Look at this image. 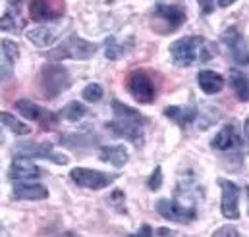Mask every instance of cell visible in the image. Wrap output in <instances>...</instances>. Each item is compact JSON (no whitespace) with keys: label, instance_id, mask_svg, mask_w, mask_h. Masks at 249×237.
I'll list each match as a JSON object with an SVG mask.
<instances>
[{"label":"cell","instance_id":"obj_1","mask_svg":"<svg viewBox=\"0 0 249 237\" xmlns=\"http://www.w3.org/2000/svg\"><path fill=\"white\" fill-rule=\"evenodd\" d=\"M112 114L114 119L107 123V129L114 133V137H122L131 141L133 145L143 143V127L147 125L149 119L145 118L139 110L127 106L120 101H112Z\"/></svg>","mask_w":249,"mask_h":237},{"label":"cell","instance_id":"obj_2","mask_svg":"<svg viewBox=\"0 0 249 237\" xmlns=\"http://www.w3.org/2000/svg\"><path fill=\"white\" fill-rule=\"evenodd\" d=\"M213 56H214V51L211 49L209 41L199 35L182 37L170 45V58L178 68L205 64L209 60H213Z\"/></svg>","mask_w":249,"mask_h":237},{"label":"cell","instance_id":"obj_3","mask_svg":"<svg viewBox=\"0 0 249 237\" xmlns=\"http://www.w3.org/2000/svg\"><path fill=\"white\" fill-rule=\"evenodd\" d=\"M70 85H71L70 71L62 64H51L49 62L41 68L39 77H37V87L45 99H56L58 95H62L64 91L70 89Z\"/></svg>","mask_w":249,"mask_h":237},{"label":"cell","instance_id":"obj_4","mask_svg":"<svg viewBox=\"0 0 249 237\" xmlns=\"http://www.w3.org/2000/svg\"><path fill=\"white\" fill-rule=\"evenodd\" d=\"M187 19V12L184 6L180 4H164L159 2L151 14V21H153V29L160 35H168L178 31Z\"/></svg>","mask_w":249,"mask_h":237},{"label":"cell","instance_id":"obj_5","mask_svg":"<svg viewBox=\"0 0 249 237\" xmlns=\"http://www.w3.org/2000/svg\"><path fill=\"white\" fill-rule=\"evenodd\" d=\"M99 51L97 43H89L85 39H81L79 35H70L68 39H64L58 47H54L53 51L47 52V58L53 62H60V60H89L93 58Z\"/></svg>","mask_w":249,"mask_h":237},{"label":"cell","instance_id":"obj_6","mask_svg":"<svg viewBox=\"0 0 249 237\" xmlns=\"http://www.w3.org/2000/svg\"><path fill=\"white\" fill-rule=\"evenodd\" d=\"M125 87L139 104H151L157 99V83L147 69H133L125 79Z\"/></svg>","mask_w":249,"mask_h":237},{"label":"cell","instance_id":"obj_7","mask_svg":"<svg viewBox=\"0 0 249 237\" xmlns=\"http://www.w3.org/2000/svg\"><path fill=\"white\" fill-rule=\"evenodd\" d=\"M70 178L79 187H85V189H91V191H101V189L110 187L120 176L101 172V170H91V168H73L70 172Z\"/></svg>","mask_w":249,"mask_h":237},{"label":"cell","instance_id":"obj_8","mask_svg":"<svg viewBox=\"0 0 249 237\" xmlns=\"http://www.w3.org/2000/svg\"><path fill=\"white\" fill-rule=\"evenodd\" d=\"M155 208L164 220H170L176 224H191L197 220V208L187 206L176 199H159Z\"/></svg>","mask_w":249,"mask_h":237},{"label":"cell","instance_id":"obj_9","mask_svg":"<svg viewBox=\"0 0 249 237\" xmlns=\"http://www.w3.org/2000/svg\"><path fill=\"white\" fill-rule=\"evenodd\" d=\"M14 106H16V110H18L23 118L33 119V121L39 123L45 131H51V129H54V127L58 125V114H54V112H51V110H47V108H43V106H39V104H35V102H31V101H27V99L16 101Z\"/></svg>","mask_w":249,"mask_h":237},{"label":"cell","instance_id":"obj_10","mask_svg":"<svg viewBox=\"0 0 249 237\" xmlns=\"http://www.w3.org/2000/svg\"><path fill=\"white\" fill-rule=\"evenodd\" d=\"M222 45L226 47V51L230 52L232 60L238 66H249V45L248 39L242 35V31L238 27H228L222 35H220Z\"/></svg>","mask_w":249,"mask_h":237},{"label":"cell","instance_id":"obj_11","mask_svg":"<svg viewBox=\"0 0 249 237\" xmlns=\"http://www.w3.org/2000/svg\"><path fill=\"white\" fill-rule=\"evenodd\" d=\"M16 151H18V154H23L29 158H45V160H51L60 166H66L70 162V158L62 152L54 151V147L51 143H18Z\"/></svg>","mask_w":249,"mask_h":237},{"label":"cell","instance_id":"obj_12","mask_svg":"<svg viewBox=\"0 0 249 237\" xmlns=\"http://www.w3.org/2000/svg\"><path fill=\"white\" fill-rule=\"evenodd\" d=\"M66 14V0H31L29 16L33 21H56Z\"/></svg>","mask_w":249,"mask_h":237},{"label":"cell","instance_id":"obj_13","mask_svg":"<svg viewBox=\"0 0 249 237\" xmlns=\"http://www.w3.org/2000/svg\"><path fill=\"white\" fill-rule=\"evenodd\" d=\"M218 185L222 189V201H220V212L226 220H238L240 218V187L230 179L218 178Z\"/></svg>","mask_w":249,"mask_h":237},{"label":"cell","instance_id":"obj_14","mask_svg":"<svg viewBox=\"0 0 249 237\" xmlns=\"http://www.w3.org/2000/svg\"><path fill=\"white\" fill-rule=\"evenodd\" d=\"M211 147L220 152H230V151H240L242 147V137L238 133L236 123H226L211 141Z\"/></svg>","mask_w":249,"mask_h":237},{"label":"cell","instance_id":"obj_15","mask_svg":"<svg viewBox=\"0 0 249 237\" xmlns=\"http://www.w3.org/2000/svg\"><path fill=\"white\" fill-rule=\"evenodd\" d=\"M8 178L14 179V181H29V179H37L41 178V168L29 158V156H16L10 164V170H8Z\"/></svg>","mask_w":249,"mask_h":237},{"label":"cell","instance_id":"obj_16","mask_svg":"<svg viewBox=\"0 0 249 237\" xmlns=\"http://www.w3.org/2000/svg\"><path fill=\"white\" fill-rule=\"evenodd\" d=\"M19 58V47L18 43L10 41V39H2L0 41V77L8 79L14 73V66Z\"/></svg>","mask_w":249,"mask_h":237},{"label":"cell","instance_id":"obj_17","mask_svg":"<svg viewBox=\"0 0 249 237\" xmlns=\"http://www.w3.org/2000/svg\"><path fill=\"white\" fill-rule=\"evenodd\" d=\"M14 199L21 201H43L49 197V189L41 183H31V181H18L12 191Z\"/></svg>","mask_w":249,"mask_h":237},{"label":"cell","instance_id":"obj_18","mask_svg":"<svg viewBox=\"0 0 249 237\" xmlns=\"http://www.w3.org/2000/svg\"><path fill=\"white\" fill-rule=\"evenodd\" d=\"M164 116L172 119L174 123H178L182 129H187L195 119L199 118V108L195 104L189 106H168L164 108Z\"/></svg>","mask_w":249,"mask_h":237},{"label":"cell","instance_id":"obj_19","mask_svg":"<svg viewBox=\"0 0 249 237\" xmlns=\"http://www.w3.org/2000/svg\"><path fill=\"white\" fill-rule=\"evenodd\" d=\"M25 27V17L19 12V4H10L6 14L0 17V31H8V33H21Z\"/></svg>","mask_w":249,"mask_h":237},{"label":"cell","instance_id":"obj_20","mask_svg":"<svg viewBox=\"0 0 249 237\" xmlns=\"http://www.w3.org/2000/svg\"><path fill=\"white\" fill-rule=\"evenodd\" d=\"M197 83H199V87H201L203 93H207V95H216V93H220L222 87H224V77H222L220 73H216V71L201 69V71L197 73Z\"/></svg>","mask_w":249,"mask_h":237},{"label":"cell","instance_id":"obj_21","mask_svg":"<svg viewBox=\"0 0 249 237\" xmlns=\"http://www.w3.org/2000/svg\"><path fill=\"white\" fill-rule=\"evenodd\" d=\"M25 37L31 45H35L39 49H45V47H51V45L56 43L58 29H54V27H35L31 31H27Z\"/></svg>","mask_w":249,"mask_h":237},{"label":"cell","instance_id":"obj_22","mask_svg":"<svg viewBox=\"0 0 249 237\" xmlns=\"http://www.w3.org/2000/svg\"><path fill=\"white\" fill-rule=\"evenodd\" d=\"M99 158H101L103 162H110V164L116 166V168H122V166H125L129 154H127L125 147L114 145V147H103L101 152H99Z\"/></svg>","mask_w":249,"mask_h":237},{"label":"cell","instance_id":"obj_23","mask_svg":"<svg viewBox=\"0 0 249 237\" xmlns=\"http://www.w3.org/2000/svg\"><path fill=\"white\" fill-rule=\"evenodd\" d=\"M228 79H230V87H232V91L236 93V97H238L242 102L249 101V77L248 75H246L244 71L232 68Z\"/></svg>","mask_w":249,"mask_h":237},{"label":"cell","instance_id":"obj_24","mask_svg":"<svg viewBox=\"0 0 249 237\" xmlns=\"http://www.w3.org/2000/svg\"><path fill=\"white\" fill-rule=\"evenodd\" d=\"M0 123L6 125V127H8L12 133H16V135H29V133H31V127H29L27 123H23L21 119H18L14 114L4 112V110H0Z\"/></svg>","mask_w":249,"mask_h":237},{"label":"cell","instance_id":"obj_25","mask_svg":"<svg viewBox=\"0 0 249 237\" xmlns=\"http://www.w3.org/2000/svg\"><path fill=\"white\" fill-rule=\"evenodd\" d=\"M87 114H89L87 106H85V104H81V102H77V101L68 102L62 110V116L68 119V121H79V119L85 118Z\"/></svg>","mask_w":249,"mask_h":237},{"label":"cell","instance_id":"obj_26","mask_svg":"<svg viewBox=\"0 0 249 237\" xmlns=\"http://www.w3.org/2000/svg\"><path fill=\"white\" fill-rule=\"evenodd\" d=\"M124 54H127V47L120 45L116 37H107L105 41V56L108 60H120Z\"/></svg>","mask_w":249,"mask_h":237},{"label":"cell","instance_id":"obj_27","mask_svg":"<svg viewBox=\"0 0 249 237\" xmlns=\"http://www.w3.org/2000/svg\"><path fill=\"white\" fill-rule=\"evenodd\" d=\"M103 95H105V91H103V87H101L99 83H89V85L83 89V93H81V97H83L87 102H99V101L103 99Z\"/></svg>","mask_w":249,"mask_h":237},{"label":"cell","instance_id":"obj_28","mask_svg":"<svg viewBox=\"0 0 249 237\" xmlns=\"http://www.w3.org/2000/svg\"><path fill=\"white\" fill-rule=\"evenodd\" d=\"M147 185H149L151 191L160 189V185H162V170H160V166H157V168L153 170V174H151V178L147 181Z\"/></svg>","mask_w":249,"mask_h":237},{"label":"cell","instance_id":"obj_29","mask_svg":"<svg viewBox=\"0 0 249 237\" xmlns=\"http://www.w3.org/2000/svg\"><path fill=\"white\" fill-rule=\"evenodd\" d=\"M197 4H199V10H201V16H211L216 8L214 0H197Z\"/></svg>","mask_w":249,"mask_h":237},{"label":"cell","instance_id":"obj_30","mask_svg":"<svg viewBox=\"0 0 249 237\" xmlns=\"http://www.w3.org/2000/svg\"><path fill=\"white\" fill-rule=\"evenodd\" d=\"M214 236L216 237H222V236L236 237V236H240V232H238L236 228H232V226H224V228H218V230L214 232Z\"/></svg>","mask_w":249,"mask_h":237},{"label":"cell","instance_id":"obj_31","mask_svg":"<svg viewBox=\"0 0 249 237\" xmlns=\"http://www.w3.org/2000/svg\"><path fill=\"white\" fill-rule=\"evenodd\" d=\"M135 236H155V230H153L151 226H141Z\"/></svg>","mask_w":249,"mask_h":237},{"label":"cell","instance_id":"obj_32","mask_svg":"<svg viewBox=\"0 0 249 237\" xmlns=\"http://www.w3.org/2000/svg\"><path fill=\"white\" fill-rule=\"evenodd\" d=\"M244 135H246V143H248V151H249V116L244 121Z\"/></svg>","mask_w":249,"mask_h":237},{"label":"cell","instance_id":"obj_33","mask_svg":"<svg viewBox=\"0 0 249 237\" xmlns=\"http://www.w3.org/2000/svg\"><path fill=\"white\" fill-rule=\"evenodd\" d=\"M155 234H157V236H172L174 232H172V230H166V228H160V230H157Z\"/></svg>","mask_w":249,"mask_h":237},{"label":"cell","instance_id":"obj_34","mask_svg":"<svg viewBox=\"0 0 249 237\" xmlns=\"http://www.w3.org/2000/svg\"><path fill=\"white\" fill-rule=\"evenodd\" d=\"M236 0H218V6L220 8H228V6H232Z\"/></svg>","mask_w":249,"mask_h":237},{"label":"cell","instance_id":"obj_35","mask_svg":"<svg viewBox=\"0 0 249 237\" xmlns=\"http://www.w3.org/2000/svg\"><path fill=\"white\" fill-rule=\"evenodd\" d=\"M2 141H4V135H2V131H0V143H2Z\"/></svg>","mask_w":249,"mask_h":237},{"label":"cell","instance_id":"obj_36","mask_svg":"<svg viewBox=\"0 0 249 237\" xmlns=\"http://www.w3.org/2000/svg\"><path fill=\"white\" fill-rule=\"evenodd\" d=\"M246 191H248V201H249V187H248V189H246Z\"/></svg>","mask_w":249,"mask_h":237},{"label":"cell","instance_id":"obj_37","mask_svg":"<svg viewBox=\"0 0 249 237\" xmlns=\"http://www.w3.org/2000/svg\"><path fill=\"white\" fill-rule=\"evenodd\" d=\"M107 2H108V4H110V2H116V0H107Z\"/></svg>","mask_w":249,"mask_h":237}]
</instances>
